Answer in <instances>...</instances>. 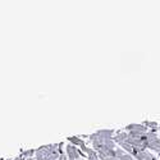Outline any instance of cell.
Returning <instances> with one entry per match:
<instances>
[{"mask_svg": "<svg viewBox=\"0 0 160 160\" xmlns=\"http://www.w3.org/2000/svg\"><path fill=\"white\" fill-rule=\"evenodd\" d=\"M119 160H135V159H133L132 158V155H127V154H124L121 159H119Z\"/></svg>", "mask_w": 160, "mask_h": 160, "instance_id": "4", "label": "cell"}, {"mask_svg": "<svg viewBox=\"0 0 160 160\" xmlns=\"http://www.w3.org/2000/svg\"><path fill=\"white\" fill-rule=\"evenodd\" d=\"M57 160H67V159H65V156H64V155L62 154V155H60V156H59V158H58Z\"/></svg>", "mask_w": 160, "mask_h": 160, "instance_id": "5", "label": "cell"}, {"mask_svg": "<svg viewBox=\"0 0 160 160\" xmlns=\"http://www.w3.org/2000/svg\"><path fill=\"white\" fill-rule=\"evenodd\" d=\"M67 155H68L69 160H77V159L81 158L82 152L79 151L77 148H74L73 145H68L67 146Z\"/></svg>", "mask_w": 160, "mask_h": 160, "instance_id": "1", "label": "cell"}, {"mask_svg": "<svg viewBox=\"0 0 160 160\" xmlns=\"http://www.w3.org/2000/svg\"><path fill=\"white\" fill-rule=\"evenodd\" d=\"M143 126H145L146 128H151V129L158 128V123H155V122H145Z\"/></svg>", "mask_w": 160, "mask_h": 160, "instance_id": "3", "label": "cell"}, {"mask_svg": "<svg viewBox=\"0 0 160 160\" xmlns=\"http://www.w3.org/2000/svg\"><path fill=\"white\" fill-rule=\"evenodd\" d=\"M27 160H31V159H27Z\"/></svg>", "mask_w": 160, "mask_h": 160, "instance_id": "7", "label": "cell"}, {"mask_svg": "<svg viewBox=\"0 0 160 160\" xmlns=\"http://www.w3.org/2000/svg\"><path fill=\"white\" fill-rule=\"evenodd\" d=\"M68 141H71V142H72V143H74V145L81 146V149L83 148V146H86V145H85V142H83L81 138H78V137H68Z\"/></svg>", "mask_w": 160, "mask_h": 160, "instance_id": "2", "label": "cell"}, {"mask_svg": "<svg viewBox=\"0 0 160 160\" xmlns=\"http://www.w3.org/2000/svg\"><path fill=\"white\" fill-rule=\"evenodd\" d=\"M159 158H160V152H159Z\"/></svg>", "mask_w": 160, "mask_h": 160, "instance_id": "6", "label": "cell"}]
</instances>
